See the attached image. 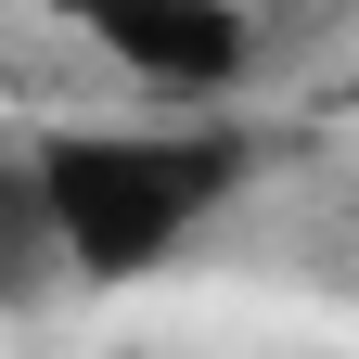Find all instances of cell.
Wrapping results in <instances>:
<instances>
[{
	"instance_id": "1",
	"label": "cell",
	"mask_w": 359,
	"mask_h": 359,
	"mask_svg": "<svg viewBox=\"0 0 359 359\" xmlns=\"http://www.w3.org/2000/svg\"><path fill=\"white\" fill-rule=\"evenodd\" d=\"M231 193H244V142L218 116L65 128V142L26 154L39 244H52V269H77V283H142V269H167Z\"/></svg>"
},
{
	"instance_id": "2",
	"label": "cell",
	"mask_w": 359,
	"mask_h": 359,
	"mask_svg": "<svg viewBox=\"0 0 359 359\" xmlns=\"http://www.w3.org/2000/svg\"><path fill=\"white\" fill-rule=\"evenodd\" d=\"M52 13L142 90V103H167V116L231 103V90H244V52H257L244 0H52Z\"/></svg>"
}]
</instances>
